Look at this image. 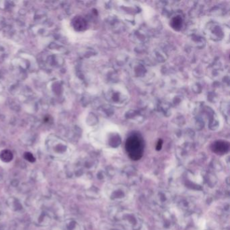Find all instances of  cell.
Segmentation results:
<instances>
[{"label":"cell","instance_id":"obj_5","mask_svg":"<svg viewBox=\"0 0 230 230\" xmlns=\"http://www.w3.org/2000/svg\"><path fill=\"white\" fill-rule=\"evenodd\" d=\"M72 25L76 31H83L86 26V21L81 17H76L73 20Z\"/></svg>","mask_w":230,"mask_h":230},{"label":"cell","instance_id":"obj_6","mask_svg":"<svg viewBox=\"0 0 230 230\" xmlns=\"http://www.w3.org/2000/svg\"><path fill=\"white\" fill-rule=\"evenodd\" d=\"M0 159L4 163H9L13 159L12 153L8 149L3 150L0 153Z\"/></svg>","mask_w":230,"mask_h":230},{"label":"cell","instance_id":"obj_8","mask_svg":"<svg viewBox=\"0 0 230 230\" xmlns=\"http://www.w3.org/2000/svg\"><path fill=\"white\" fill-rule=\"evenodd\" d=\"M25 157L26 158V160H28V161H29L32 162V161H35V157H34V156H33V155L31 154V153H25Z\"/></svg>","mask_w":230,"mask_h":230},{"label":"cell","instance_id":"obj_2","mask_svg":"<svg viewBox=\"0 0 230 230\" xmlns=\"http://www.w3.org/2000/svg\"><path fill=\"white\" fill-rule=\"evenodd\" d=\"M55 218V213L47 206L39 208L32 215V219L35 225L48 226L51 224Z\"/></svg>","mask_w":230,"mask_h":230},{"label":"cell","instance_id":"obj_4","mask_svg":"<svg viewBox=\"0 0 230 230\" xmlns=\"http://www.w3.org/2000/svg\"><path fill=\"white\" fill-rule=\"evenodd\" d=\"M62 230H81V225L74 219H66L62 223Z\"/></svg>","mask_w":230,"mask_h":230},{"label":"cell","instance_id":"obj_9","mask_svg":"<svg viewBox=\"0 0 230 230\" xmlns=\"http://www.w3.org/2000/svg\"><path fill=\"white\" fill-rule=\"evenodd\" d=\"M3 216H4V212H3V210L0 206V219L3 217Z\"/></svg>","mask_w":230,"mask_h":230},{"label":"cell","instance_id":"obj_3","mask_svg":"<svg viewBox=\"0 0 230 230\" xmlns=\"http://www.w3.org/2000/svg\"><path fill=\"white\" fill-rule=\"evenodd\" d=\"M7 205L8 209L14 213H19L24 209V205L21 201L18 198L12 196L7 200Z\"/></svg>","mask_w":230,"mask_h":230},{"label":"cell","instance_id":"obj_1","mask_svg":"<svg viewBox=\"0 0 230 230\" xmlns=\"http://www.w3.org/2000/svg\"><path fill=\"white\" fill-rule=\"evenodd\" d=\"M126 149L132 159H140L144 151V144L142 138L138 135L130 136L126 142Z\"/></svg>","mask_w":230,"mask_h":230},{"label":"cell","instance_id":"obj_7","mask_svg":"<svg viewBox=\"0 0 230 230\" xmlns=\"http://www.w3.org/2000/svg\"><path fill=\"white\" fill-rule=\"evenodd\" d=\"M172 25L173 26V28H174L175 29H179L182 26V20L179 17H175L174 19L172 20Z\"/></svg>","mask_w":230,"mask_h":230}]
</instances>
